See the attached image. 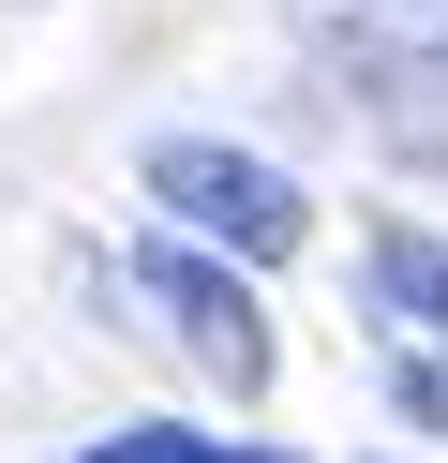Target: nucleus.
I'll list each match as a JSON object with an SVG mask.
<instances>
[{"mask_svg":"<svg viewBox=\"0 0 448 463\" xmlns=\"http://www.w3.org/2000/svg\"><path fill=\"white\" fill-rule=\"evenodd\" d=\"M149 210H179L209 254H239V269L299 254V180L254 165V150H224V135H165V150H149Z\"/></svg>","mask_w":448,"mask_h":463,"instance_id":"obj_1","label":"nucleus"},{"mask_svg":"<svg viewBox=\"0 0 448 463\" xmlns=\"http://www.w3.org/2000/svg\"><path fill=\"white\" fill-rule=\"evenodd\" d=\"M135 284H149V299L179 314V344H195V359L224 373L239 403L269 389V314H254V284H239L224 254H179V240H149V254H135Z\"/></svg>","mask_w":448,"mask_h":463,"instance_id":"obj_2","label":"nucleus"},{"mask_svg":"<svg viewBox=\"0 0 448 463\" xmlns=\"http://www.w3.org/2000/svg\"><path fill=\"white\" fill-rule=\"evenodd\" d=\"M374 299L404 314V329H448V254L418 240V224H388V240H374Z\"/></svg>","mask_w":448,"mask_h":463,"instance_id":"obj_3","label":"nucleus"},{"mask_svg":"<svg viewBox=\"0 0 448 463\" xmlns=\"http://www.w3.org/2000/svg\"><path fill=\"white\" fill-rule=\"evenodd\" d=\"M75 463H254V449H209V433H179V419H135V433H105V449H75Z\"/></svg>","mask_w":448,"mask_h":463,"instance_id":"obj_4","label":"nucleus"},{"mask_svg":"<svg viewBox=\"0 0 448 463\" xmlns=\"http://www.w3.org/2000/svg\"><path fill=\"white\" fill-rule=\"evenodd\" d=\"M388 389H404V419H418V433H448V373H434V359H404Z\"/></svg>","mask_w":448,"mask_h":463,"instance_id":"obj_5","label":"nucleus"}]
</instances>
